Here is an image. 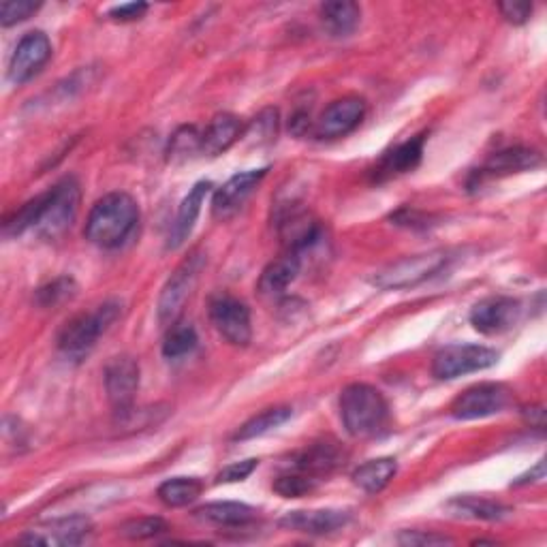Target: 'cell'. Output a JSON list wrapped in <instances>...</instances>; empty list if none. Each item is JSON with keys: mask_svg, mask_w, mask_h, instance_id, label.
Wrapping results in <instances>:
<instances>
[{"mask_svg": "<svg viewBox=\"0 0 547 547\" xmlns=\"http://www.w3.org/2000/svg\"><path fill=\"white\" fill-rule=\"evenodd\" d=\"M139 225V206L127 193H109L92 206L86 238L99 248L112 250L127 242Z\"/></svg>", "mask_w": 547, "mask_h": 547, "instance_id": "cell-1", "label": "cell"}, {"mask_svg": "<svg viewBox=\"0 0 547 547\" xmlns=\"http://www.w3.org/2000/svg\"><path fill=\"white\" fill-rule=\"evenodd\" d=\"M340 417L355 439H370V436L385 432L389 424V406L377 387L353 383L340 394Z\"/></svg>", "mask_w": 547, "mask_h": 547, "instance_id": "cell-2", "label": "cell"}, {"mask_svg": "<svg viewBox=\"0 0 547 547\" xmlns=\"http://www.w3.org/2000/svg\"><path fill=\"white\" fill-rule=\"evenodd\" d=\"M120 302L109 300L101 306L92 308L90 312L73 317L65 323L58 334V349L71 359H84L92 349H95L97 340L116 323L120 317Z\"/></svg>", "mask_w": 547, "mask_h": 547, "instance_id": "cell-3", "label": "cell"}, {"mask_svg": "<svg viewBox=\"0 0 547 547\" xmlns=\"http://www.w3.org/2000/svg\"><path fill=\"white\" fill-rule=\"evenodd\" d=\"M451 261L449 250L436 248L428 250V253H419L398 259L394 263L385 265L383 270L372 276V285L385 289V291H400V289H413L421 283H426L432 276L439 274L445 265Z\"/></svg>", "mask_w": 547, "mask_h": 547, "instance_id": "cell-4", "label": "cell"}, {"mask_svg": "<svg viewBox=\"0 0 547 547\" xmlns=\"http://www.w3.org/2000/svg\"><path fill=\"white\" fill-rule=\"evenodd\" d=\"M82 191L75 178H65L54 184L48 193H43V210L37 223L39 236L45 240H56L65 233L77 212H80Z\"/></svg>", "mask_w": 547, "mask_h": 547, "instance_id": "cell-5", "label": "cell"}, {"mask_svg": "<svg viewBox=\"0 0 547 547\" xmlns=\"http://www.w3.org/2000/svg\"><path fill=\"white\" fill-rule=\"evenodd\" d=\"M203 255L193 253L189 259H184L178 270L169 276V280L165 283L161 298H159V306H156V312H159V321L161 325H174L178 323L180 312L186 304V300L191 298V293L197 285V278L203 270Z\"/></svg>", "mask_w": 547, "mask_h": 547, "instance_id": "cell-6", "label": "cell"}, {"mask_svg": "<svg viewBox=\"0 0 547 547\" xmlns=\"http://www.w3.org/2000/svg\"><path fill=\"white\" fill-rule=\"evenodd\" d=\"M498 357L494 349L483 345H449L434 355L432 374L441 381H451L496 366Z\"/></svg>", "mask_w": 547, "mask_h": 547, "instance_id": "cell-7", "label": "cell"}, {"mask_svg": "<svg viewBox=\"0 0 547 547\" xmlns=\"http://www.w3.org/2000/svg\"><path fill=\"white\" fill-rule=\"evenodd\" d=\"M513 394L503 383H479L468 387L451 402V415L460 421H473L503 413L511 404Z\"/></svg>", "mask_w": 547, "mask_h": 547, "instance_id": "cell-8", "label": "cell"}, {"mask_svg": "<svg viewBox=\"0 0 547 547\" xmlns=\"http://www.w3.org/2000/svg\"><path fill=\"white\" fill-rule=\"evenodd\" d=\"M139 389V364L129 355L112 357L105 366V392L120 421L133 413L135 394Z\"/></svg>", "mask_w": 547, "mask_h": 547, "instance_id": "cell-9", "label": "cell"}, {"mask_svg": "<svg viewBox=\"0 0 547 547\" xmlns=\"http://www.w3.org/2000/svg\"><path fill=\"white\" fill-rule=\"evenodd\" d=\"M210 321L214 330L221 334L229 345L246 347L253 338V325H250L248 306L233 298L229 293H218L210 300Z\"/></svg>", "mask_w": 547, "mask_h": 547, "instance_id": "cell-10", "label": "cell"}, {"mask_svg": "<svg viewBox=\"0 0 547 547\" xmlns=\"http://www.w3.org/2000/svg\"><path fill=\"white\" fill-rule=\"evenodd\" d=\"M92 535V522L84 515H69L43 522L24 533L18 543L26 545H48V547H73L82 545Z\"/></svg>", "mask_w": 547, "mask_h": 547, "instance_id": "cell-11", "label": "cell"}, {"mask_svg": "<svg viewBox=\"0 0 547 547\" xmlns=\"http://www.w3.org/2000/svg\"><path fill=\"white\" fill-rule=\"evenodd\" d=\"M520 317H522L520 300L507 298V295H494V298L477 302L468 319H471V325L479 334L498 336L518 325Z\"/></svg>", "mask_w": 547, "mask_h": 547, "instance_id": "cell-12", "label": "cell"}, {"mask_svg": "<svg viewBox=\"0 0 547 547\" xmlns=\"http://www.w3.org/2000/svg\"><path fill=\"white\" fill-rule=\"evenodd\" d=\"M50 58L52 43L48 35L41 33V30L24 35L9 62V80L18 86L30 82L35 75L41 73L45 65H48Z\"/></svg>", "mask_w": 547, "mask_h": 547, "instance_id": "cell-13", "label": "cell"}, {"mask_svg": "<svg viewBox=\"0 0 547 547\" xmlns=\"http://www.w3.org/2000/svg\"><path fill=\"white\" fill-rule=\"evenodd\" d=\"M366 116V101L359 97H342L325 107L315 124V135L319 139L345 137L359 127Z\"/></svg>", "mask_w": 547, "mask_h": 547, "instance_id": "cell-14", "label": "cell"}, {"mask_svg": "<svg viewBox=\"0 0 547 547\" xmlns=\"http://www.w3.org/2000/svg\"><path fill=\"white\" fill-rule=\"evenodd\" d=\"M351 520L349 511L340 509H310V511H289L280 518L278 526L302 535H332L342 530Z\"/></svg>", "mask_w": 547, "mask_h": 547, "instance_id": "cell-15", "label": "cell"}, {"mask_svg": "<svg viewBox=\"0 0 547 547\" xmlns=\"http://www.w3.org/2000/svg\"><path fill=\"white\" fill-rule=\"evenodd\" d=\"M268 174V169H250L244 174H236L229 178L221 189L214 193L212 199V214L216 218H229L236 214L246 199L253 195V191L261 184V180Z\"/></svg>", "mask_w": 547, "mask_h": 547, "instance_id": "cell-16", "label": "cell"}, {"mask_svg": "<svg viewBox=\"0 0 547 547\" xmlns=\"http://www.w3.org/2000/svg\"><path fill=\"white\" fill-rule=\"evenodd\" d=\"M342 462H345V451H342V447L334 441H321L302 449L298 456L293 458L291 468L308 477L319 479L336 471Z\"/></svg>", "mask_w": 547, "mask_h": 547, "instance_id": "cell-17", "label": "cell"}, {"mask_svg": "<svg viewBox=\"0 0 547 547\" xmlns=\"http://www.w3.org/2000/svg\"><path fill=\"white\" fill-rule=\"evenodd\" d=\"M210 189H212L210 182H197L193 186V189L189 191V195H186L182 199L180 210L176 214V221H174V225H171V229H169V238H167V248L169 250H176L186 240H189L191 231H193V227L197 223V218H199L203 201H206Z\"/></svg>", "mask_w": 547, "mask_h": 547, "instance_id": "cell-18", "label": "cell"}, {"mask_svg": "<svg viewBox=\"0 0 547 547\" xmlns=\"http://www.w3.org/2000/svg\"><path fill=\"white\" fill-rule=\"evenodd\" d=\"M300 270H302V255L295 253V250H287L283 257L272 261L268 268L261 272L257 287L263 295L276 298V295L287 291V287L293 283L295 278H298Z\"/></svg>", "mask_w": 547, "mask_h": 547, "instance_id": "cell-19", "label": "cell"}, {"mask_svg": "<svg viewBox=\"0 0 547 547\" xmlns=\"http://www.w3.org/2000/svg\"><path fill=\"white\" fill-rule=\"evenodd\" d=\"M242 135V122L233 114H218L201 133V154L218 156L227 152Z\"/></svg>", "mask_w": 547, "mask_h": 547, "instance_id": "cell-20", "label": "cell"}, {"mask_svg": "<svg viewBox=\"0 0 547 547\" xmlns=\"http://www.w3.org/2000/svg\"><path fill=\"white\" fill-rule=\"evenodd\" d=\"M543 163L541 154L530 148H509L503 152H496L488 163L479 169V176H509L520 174V171L535 169Z\"/></svg>", "mask_w": 547, "mask_h": 547, "instance_id": "cell-21", "label": "cell"}, {"mask_svg": "<svg viewBox=\"0 0 547 547\" xmlns=\"http://www.w3.org/2000/svg\"><path fill=\"white\" fill-rule=\"evenodd\" d=\"M424 142H426V137L417 135V137L409 139V142H404V144L396 146L394 150H389L379 163L377 176L392 178V176H400V174H409V171H413L419 165L421 156H424Z\"/></svg>", "mask_w": 547, "mask_h": 547, "instance_id": "cell-22", "label": "cell"}, {"mask_svg": "<svg viewBox=\"0 0 547 547\" xmlns=\"http://www.w3.org/2000/svg\"><path fill=\"white\" fill-rule=\"evenodd\" d=\"M321 22L332 37H349L362 20V9L351 0H336V3H325L319 9Z\"/></svg>", "mask_w": 547, "mask_h": 547, "instance_id": "cell-23", "label": "cell"}, {"mask_svg": "<svg viewBox=\"0 0 547 547\" xmlns=\"http://www.w3.org/2000/svg\"><path fill=\"white\" fill-rule=\"evenodd\" d=\"M447 509L453 515H458V518L483 520V522L505 520L511 513V509L505 507L503 503H496V500L481 498V496H458V498L449 500Z\"/></svg>", "mask_w": 547, "mask_h": 547, "instance_id": "cell-24", "label": "cell"}, {"mask_svg": "<svg viewBox=\"0 0 547 547\" xmlns=\"http://www.w3.org/2000/svg\"><path fill=\"white\" fill-rule=\"evenodd\" d=\"M255 509L244 503H208L195 511L201 522H208L221 528H240L255 520Z\"/></svg>", "mask_w": 547, "mask_h": 547, "instance_id": "cell-25", "label": "cell"}, {"mask_svg": "<svg viewBox=\"0 0 547 547\" xmlns=\"http://www.w3.org/2000/svg\"><path fill=\"white\" fill-rule=\"evenodd\" d=\"M398 473V462L394 458H379L362 464L353 473V483L368 494H379L389 486Z\"/></svg>", "mask_w": 547, "mask_h": 547, "instance_id": "cell-26", "label": "cell"}, {"mask_svg": "<svg viewBox=\"0 0 547 547\" xmlns=\"http://www.w3.org/2000/svg\"><path fill=\"white\" fill-rule=\"evenodd\" d=\"M291 409L289 406H272V409H265L261 411L259 415L250 417L246 424L236 432V436L233 439L236 441H253V439H259V436L268 434L276 428H280L285 424V421H289L291 417Z\"/></svg>", "mask_w": 547, "mask_h": 547, "instance_id": "cell-27", "label": "cell"}, {"mask_svg": "<svg viewBox=\"0 0 547 547\" xmlns=\"http://www.w3.org/2000/svg\"><path fill=\"white\" fill-rule=\"evenodd\" d=\"M203 492V483L197 477H174L159 486V498L167 507H186L195 503Z\"/></svg>", "mask_w": 547, "mask_h": 547, "instance_id": "cell-28", "label": "cell"}, {"mask_svg": "<svg viewBox=\"0 0 547 547\" xmlns=\"http://www.w3.org/2000/svg\"><path fill=\"white\" fill-rule=\"evenodd\" d=\"M197 347V332L191 325L174 323L169 325V332L163 340V355L167 359H180L189 355Z\"/></svg>", "mask_w": 547, "mask_h": 547, "instance_id": "cell-29", "label": "cell"}, {"mask_svg": "<svg viewBox=\"0 0 547 547\" xmlns=\"http://www.w3.org/2000/svg\"><path fill=\"white\" fill-rule=\"evenodd\" d=\"M75 293H77L75 280H73L71 276H60V278H54L52 283L43 285V287L37 291V304L43 306V308L58 306V304H62V302L71 300Z\"/></svg>", "mask_w": 547, "mask_h": 547, "instance_id": "cell-30", "label": "cell"}, {"mask_svg": "<svg viewBox=\"0 0 547 547\" xmlns=\"http://www.w3.org/2000/svg\"><path fill=\"white\" fill-rule=\"evenodd\" d=\"M167 530H169V526L163 518H135V520L124 522L118 528V533L122 537L133 539V541H144V539L159 537V535L167 533Z\"/></svg>", "mask_w": 547, "mask_h": 547, "instance_id": "cell-31", "label": "cell"}, {"mask_svg": "<svg viewBox=\"0 0 547 547\" xmlns=\"http://www.w3.org/2000/svg\"><path fill=\"white\" fill-rule=\"evenodd\" d=\"M195 152H201V133L195 127H182L169 142V161L191 159Z\"/></svg>", "mask_w": 547, "mask_h": 547, "instance_id": "cell-32", "label": "cell"}, {"mask_svg": "<svg viewBox=\"0 0 547 547\" xmlns=\"http://www.w3.org/2000/svg\"><path fill=\"white\" fill-rule=\"evenodd\" d=\"M317 481L319 479H315V477H308L304 473L291 471L287 475H280L274 481V492H278L280 496H285V498H302V496H306L308 492H312L317 488Z\"/></svg>", "mask_w": 547, "mask_h": 547, "instance_id": "cell-33", "label": "cell"}, {"mask_svg": "<svg viewBox=\"0 0 547 547\" xmlns=\"http://www.w3.org/2000/svg\"><path fill=\"white\" fill-rule=\"evenodd\" d=\"M39 7L41 3H35V0H5V3L0 5V24L9 28L26 22L30 15L39 11Z\"/></svg>", "mask_w": 547, "mask_h": 547, "instance_id": "cell-34", "label": "cell"}, {"mask_svg": "<svg viewBox=\"0 0 547 547\" xmlns=\"http://www.w3.org/2000/svg\"><path fill=\"white\" fill-rule=\"evenodd\" d=\"M259 466V460L250 458V460H242V462H233L229 466H225L221 473L216 475V483H238L248 479L250 475L255 473V468Z\"/></svg>", "mask_w": 547, "mask_h": 547, "instance_id": "cell-35", "label": "cell"}, {"mask_svg": "<svg viewBox=\"0 0 547 547\" xmlns=\"http://www.w3.org/2000/svg\"><path fill=\"white\" fill-rule=\"evenodd\" d=\"M398 543H402V545H451L453 539L447 535L421 533V530H404L402 535H398Z\"/></svg>", "mask_w": 547, "mask_h": 547, "instance_id": "cell-36", "label": "cell"}, {"mask_svg": "<svg viewBox=\"0 0 547 547\" xmlns=\"http://www.w3.org/2000/svg\"><path fill=\"white\" fill-rule=\"evenodd\" d=\"M146 11H148L146 3H127L109 11V18L116 22H135V20H142Z\"/></svg>", "mask_w": 547, "mask_h": 547, "instance_id": "cell-37", "label": "cell"}, {"mask_svg": "<svg viewBox=\"0 0 547 547\" xmlns=\"http://www.w3.org/2000/svg\"><path fill=\"white\" fill-rule=\"evenodd\" d=\"M503 18L511 24H524L528 22L530 13H533V5L530 3H500L498 5Z\"/></svg>", "mask_w": 547, "mask_h": 547, "instance_id": "cell-38", "label": "cell"}, {"mask_svg": "<svg viewBox=\"0 0 547 547\" xmlns=\"http://www.w3.org/2000/svg\"><path fill=\"white\" fill-rule=\"evenodd\" d=\"M541 479H545V460H539L533 471H528L526 475H522L518 481L513 483V486H526V483H537Z\"/></svg>", "mask_w": 547, "mask_h": 547, "instance_id": "cell-39", "label": "cell"}, {"mask_svg": "<svg viewBox=\"0 0 547 547\" xmlns=\"http://www.w3.org/2000/svg\"><path fill=\"white\" fill-rule=\"evenodd\" d=\"M18 426H20V419L15 421V428H18ZM3 432H5V445H7V447L13 445V443H11V417H9V415L5 417V428H3ZM15 443H18V447L28 443V439H26V430H24V428H20L18 432H15Z\"/></svg>", "mask_w": 547, "mask_h": 547, "instance_id": "cell-40", "label": "cell"}, {"mask_svg": "<svg viewBox=\"0 0 547 547\" xmlns=\"http://www.w3.org/2000/svg\"><path fill=\"white\" fill-rule=\"evenodd\" d=\"M289 129L295 133V135H304L306 131H310V116L306 114H295L291 124H289Z\"/></svg>", "mask_w": 547, "mask_h": 547, "instance_id": "cell-41", "label": "cell"}, {"mask_svg": "<svg viewBox=\"0 0 547 547\" xmlns=\"http://www.w3.org/2000/svg\"><path fill=\"white\" fill-rule=\"evenodd\" d=\"M526 421L530 426H535V428H543V419H545V411L541 409V406H533V409H528L524 413Z\"/></svg>", "mask_w": 547, "mask_h": 547, "instance_id": "cell-42", "label": "cell"}]
</instances>
